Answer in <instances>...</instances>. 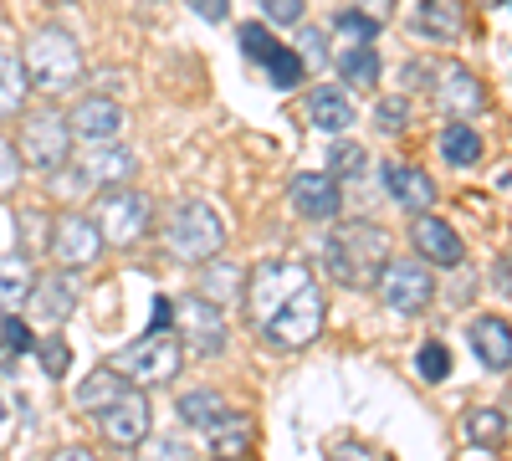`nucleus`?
<instances>
[{
	"label": "nucleus",
	"mask_w": 512,
	"mask_h": 461,
	"mask_svg": "<svg viewBox=\"0 0 512 461\" xmlns=\"http://www.w3.org/2000/svg\"><path fill=\"white\" fill-rule=\"evenodd\" d=\"M384 262H390V231L384 226L349 221V226H338L323 241V267H328L333 282H344V287H374Z\"/></svg>",
	"instance_id": "f257e3e1"
},
{
	"label": "nucleus",
	"mask_w": 512,
	"mask_h": 461,
	"mask_svg": "<svg viewBox=\"0 0 512 461\" xmlns=\"http://www.w3.org/2000/svg\"><path fill=\"white\" fill-rule=\"evenodd\" d=\"M21 77H26V88L67 93L72 82L82 77V47L72 41V31H62V26L31 31L26 47H21Z\"/></svg>",
	"instance_id": "f03ea898"
},
{
	"label": "nucleus",
	"mask_w": 512,
	"mask_h": 461,
	"mask_svg": "<svg viewBox=\"0 0 512 461\" xmlns=\"http://www.w3.org/2000/svg\"><path fill=\"white\" fill-rule=\"evenodd\" d=\"M180 364H185V349H180L175 333H144V339L123 344V349L108 359V369L118 374L123 385H134V390L169 385V380L180 374Z\"/></svg>",
	"instance_id": "7ed1b4c3"
},
{
	"label": "nucleus",
	"mask_w": 512,
	"mask_h": 461,
	"mask_svg": "<svg viewBox=\"0 0 512 461\" xmlns=\"http://www.w3.org/2000/svg\"><path fill=\"white\" fill-rule=\"evenodd\" d=\"M164 241H169V257H175V262L205 267V262H216V257H221L226 226H221V216L210 211L205 200H180V205H175V216H169Z\"/></svg>",
	"instance_id": "20e7f679"
},
{
	"label": "nucleus",
	"mask_w": 512,
	"mask_h": 461,
	"mask_svg": "<svg viewBox=\"0 0 512 461\" xmlns=\"http://www.w3.org/2000/svg\"><path fill=\"white\" fill-rule=\"evenodd\" d=\"M308 282H313L308 262H292V257H287V262H262V267H251V277H246V287H241V298H246V308H251L256 333H262V328L272 323V313L287 308Z\"/></svg>",
	"instance_id": "39448f33"
},
{
	"label": "nucleus",
	"mask_w": 512,
	"mask_h": 461,
	"mask_svg": "<svg viewBox=\"0 0 512 461\" xmlns=\"http://www.w3.org/2000/svg\"><path fill=\"white\" fill-rule=\"evenodd\" d=\"M21 164H31L36 175H62V164L72 159V129L67 118L52 113V108H36L21 118V149H16Z\"/></svg>",
	"instance_id": "423d86ee"
},
{
	"label": "nucleus",
	"mask_w": 512,
	"mask_h": 461,
	"mask_svg": "<svg viewBox=\"0 0 512 461\" xmlns=\"http://www.w3.org/2000/svg\"><path fill=\"white\" fill-rule=\"evenodd\" d=\"M323 323H328V298H323L318 282H308L287 308L272 313V323L262 328V339H267L272 349H308L318 333H323Z\"/></svg>",
	"instance_id": "0eeeda50"
},
{
	"label": "nucleus",
	"mask_w": 512,
	"mask_h": 461,
	"mask_svg": "<svg viewBox=\"0 0 512 461\" xmlns=\"http://www.w3.org/2000/svg\"><path fill=\"white\" fill-rule=\"evenodd\" d=\"M93 226H98L103 246H134V241H144V231H149V195L128 190V185L103 190Z\"/></svg>",
	"instance_id": "6e6552de"
},
{
	"label": "nucleus",
	"mask_w": 512,
	"mask_h": 461,
	"mask_svg": "<svg viewBox=\"0 0 512 461\" xmlns=\"http://www.w3.org/2000/svg\"><path fill=\"white\" fill-rule=\"evenodd\" d=\"M379 298H384V308L390 313H405V318H415V313H425L436 303V277H431V267L425 262H384V272H379Z\"/></svg>",
	"instance_id": "1a4fd4ad"
},
{
	"label": "nucleus",
	"mask_w": 512,
	"mask_h": 461,
	"mask_svg": "<svg viewBox=\"0 0 512 461\" xmlns=\"http://www.w3.org/2000/svg\"><path fill=\"white\" fill-rule=\"evenodd\" d=\"M169 333L180 339V349H190V354H200V359L226 349V318H221V308H216V303H205L200 292H190V298H180V303H175Z\"/></svg>",
	"instance_id": "9d476101"
},
{
	"label": "nucleus",
	"mask_w": 512,
	"mask_h": 461,
	"mask_svg": "<svg viewBox=\"0 0 512 461\" xmlns=\"http://www.w3.org/2000/svg\"><path fill=\"white\" fill-rule=\"evenodd\" d=\"M241 57L262 67V72H267V82H272V88H282V93H287V88H297V82L308 77V72H303V62H297V52H287L282 41L262 26V21L241 26Z\"/></svg>",
	"instance_id": "9b49d317"
},
{
	"label": "nucleus",
	"mask_w": 512,
	"mask_h": 461,
	"mask_svg": "<svg viewBox=\"0 0 512 461\" xmlns=\"http://www.w3.org/2000/svg\"><path fill=\"white\" fill-rule=\"evenodd\" d=\"M52 257L67 267V272H77V267H93L98 257H103V236H98V226H93V216H82V211H62L57 221H52Z\"/></svg>",
	"instance_id": "f8f14e48"
},
{
	"label": "nucleus",
	"mask_w": 512,
	"mask_h": 461,
	"mask_svg": "<svg viewBox=\"0 0 512 461\" xmlns=\"http://www.w3.org/2000/svg\"><path fill=\"white\" fill-rule=\"evenodd\" d=\"M431 93H436V108H441L451 123L477 118V113H482V103H487L482 82H477V72H472V67H461V62L436 67V77H431Z\"/></svg>",
	"instance_id": "ddd939ff"
},
{
	"label": "nucleus",
	"mask_w": 512,
	"mask_h": 461,
	"mask_svg": "<svg viewBox=\"0 0 512 461\" xmlns=\"http://www.w3.org/2000/svg\"><path fill=\"white\" fill-rule=\"evenodd\" d=\"M98 426H103V441L108 446H144L149 441V426H154V410L144 400V390H123L103 415H98Z\"/></svg>",
	"instance_id": "4468645a"
},
{
	"label": "nucleus",
	"mask_w": 512,
	"mask_h": 461,
	"mask_svg": "<svg viewBox=\"0 0 512 461\" xmlns=\"http://www.w3.org/2000/svg\"><path fill=\"white\" fill-rule=\"evenodd\" d=\"M410 246H415V262H436V267H461L466 262L461 236L441 216H415L410 221Z\"/></svg>",
	"instance_id": "2eb2a0df"
},
{
	"label": "nucleus",
	"mask_w": 512,
	"mask_h": 461,
	"mask_svg": "<svg viewBox=\"0 0 512 461\" xmlns=\"http://www.w3.org/2000/svg\"><path fill=\"white\" fill-rule=\"evenodd\" d=\"M26 308H31V323H67L72 308H77V282L72 272H52V277H36L31 292H26Z\"/></svg>",
	"instance_id": "dca6fc26"
},
{
	"label": "nucleus",
	"mask_w": 512,
	"mask_h": 461,
	"mask_svg": "<svg viewBox=\"0 0 512 461\" xmlns=\"http://www.w3.org/2000/svg\"><path fill=\"white\" fill-rule=\"evenodd\" d=\"M287 200L303 221H333L338 211H344V190H338V180H328V175H292Z\"/></svg>",
	"instance_id": "f3484780"
},
{
	"label": "nucleus",
	"mask_w": 512,
	"mask_h": 461,
	"mask_svg": "<svg viewBox=\"0 0 512 461\" xmlns=\"http://www.w3.org/2000/svg\"><path fill=\"white\" fill-rule=\"evenodd\" d=\"M384 185H390V200H400L405 211L431 216V205H436V180L425 175L420 164H405V159L384 164Z\"/></svg>",
	"instance_id": "a211bd4d"
},
{
	"label": "nucleus",
	"mask_w": 512,
	"mask_h": 461,
	"mask_svg": "<svg viewBox=\"0 0 512 461\" xmlns=\"http://www.w3.org/2000/svg\"><path fill=\"white\" fill-rule=\"evenodd\" d=\"M67 129H72V134H82V139H93V144H108V139L123 129V108H118L113 98L93 93V98H82V103L72 108Z\"/></svg>",
	"instance_id": "6ab92c4d"
},
{
	"label": "nucleus",
	"mask_w": 512,
	"mask_h": 461,
	"mask_svg": "<svg viewBox=\"0 0 512 461\" xmlns=\"http://www.w3.org/2000/svg\"><path fill=\"white\" fill-rule=\"evenodd\" d=\"M472 16H466V0H420L415 11V31L425 41H461Z\"/></svg>",
	"instance_id": "aec40b11"
},
{
	"label": "nucleus",
	"mask_w": 512,
	"mask_h": 461,
	"mask_svg": "<svg viewBox=\"0 0 512 461\" xmlns=\"http://www.w3.org/2000/svg\"><path fill=\"white\" fill-rule=\"evenodd\" d=\"M466 333H472V349H477V359L487 364V369H507L512 364V328H507V318H472L466 323Z\"/></svg>",
	"instance_id": "412c9836"
},
{
	"label": "nucleus",
	"mask_w": 512,
	"mask_h": 461,
	"mask_svg": "<svg viewBox=\"0 0 512 461\" xmlns=\"http://www.w3.org/2000/svg\"><path fill=\"white\" fill-rule=\"evenodd\" d=\"M308 118H313L318 134H344L359 113H354V98L344 88H328V82H323V88L308 93Z\"/></svg>",
	"instance_id": "4be33fe9"
},
{
	"label": "nucleus",
	"mask_w": 512,
	"mask_h": 461,
	"mask_svg": "<svg viewBox=\"0 0 512 461\" xmlns=\"http://www.w3.org/2000/svg\"><path fill=\"white\" fill-rule=\"evenodd\" d=\"M205 441H210V456H216V461H241L246 446H251V421L241 410H226L221 421L205 426Z\"/></svg>",
	"instance_id": "5701e85b"
},
{
	"label": "nucleus",
	"mask_w": 512,
	"mask_h": 461,
	"mask_svg": "<svg viewBox=\"0 0 512 461\" xmlns=\"http://www.w3.org/2000/svg\"><path fill=\"white\" fill-rule=\"evenodd\" d=\"M123 390H134V385H123V380H118V374H113L108 364H98V369L88 374V380L77 385L72 405H77V410H88V415H103V410H108V405H113Z\"/></svg>",
	"instance_id": "b1692460"
},
{
	"label": "nucleus",
	"mask_w": 512,
	"mask_h": 461,
	"mask_svg": "<svg viewBox=\"0 0 512 461\" xmlns=\"http://www.w3.org/2000/svg\"><path fill=\"white\" fill-rule=\"evenodd\" d=\"M134 170H139V159L128 154V149H103V154H93L88 164H82V180L88 185H128L134 180Z\"/></svg>",
	"instance_id": "393cba45"
},
{
	"label": "nucleus",
	"mask_w": 512,
	"mask_h": 461,
	"mask_svg": "<svg viewBox=\"0 0 512 461\" xmlns=\"http://www.w3.org/2000/svg\"><path fill=\"white\" fill-rule=\"evenodd\" d=\"M36 282V267L31 257H21V251H11V257H0V308H21L26 292Z\"/></svg>",
	"instance_id": "a878e982"
},
{
	"label": "nucleus",
	"mask_w": 512,
	"mask_h": 461,
	"mask_svg": "<svg viewBox=\"0 0 512 461\" xmlns=\"http://www.w3.org/2000/svg\"><path fill=\"white\" fill-rule=\"evenodd\" d=\"M466 436H472L477 451H497L507 441V415L497 405H477V410H466Z\"/></svg>",
	"instance_id": "bb28decb"
},
{
	"label": "nucleus",
	"mask_w": 512,
	"mask_h": 461,
	"mask_svg": "<svg viewBox=\"0 0 512 461\" xmlns=\"http://www.w3.org/2000/svg\"><path fill=\"white\" fill-rule=\"evenodd\" d=\"M441 154L456 164V170H472V164L482 159V134L472 129V123H446V134H441Z\"/></svg>",
	"instance_id": "cd10ccee"
},
{
	"label": "nucleus",
	"mask_w": 512,
	"mask_h": 461,
	"mask_svg": "<svg viewBox=\"0 0 512 461\" xmlns=\"http://www.w3.org/2000/svg\"><path fill=\"white\" fill-rule=\"evenodd\" d=\"M241 267H231V262H205V287H200V298L205 303H236L241 298Z\"/></svg>",
	"instance_id": "c85d7f7f"
},
{
	"label": "nucleus",
	"mask_w": 512,
	"mask_h": 461,
	"mask_svg": "<svg viewBox=\"0 0 512 461\" xmlns=\"http://www.w3.org/2000/svg\"><path fill=\"white\" fill-rule=\"evenodd\" d=\"M338 77L349 82V88H374L379 82V52L374 47H349V52H338Z\"/></svg>",
	"instance_id": "c756f323"
},
{
	"label": "nucleus",
	"mask_w": 512,
	"mask_h": 461,
	"mask_svg": "<svg viewBox=\"0 0 512 461\" xmlns=\"http://www.w3.org/2000/svg\"><path fill=\"white\" fill-rule=\"evenodd\" d=\"M226 415V400L216 395V390H190V395H180V421L185 426H210V421H221Z\"/></svg>",
	"instance_id": "7c9ffc66"
},
{
	"label": "nucleus",
	"mask_w": 512,
	"mask_h": 461,
	"mask_svg": "<svg viewBox=\"0 0 512 461\" xmlns=\"http://www.w3.org/2000/svg\"><path fill=\"white\" fill-rule=\"evenodd\" d=\"M26 103V77H21V62L11 52H0V118L21 113Z\"/></svg>",
	"instance_id": "2f4dec72"
},
{
	"label": "nucleus",
	"mask_w": 512,
	"mask_h": 461,
	"mask_svg": "<svg viewBox=\"0 0 512 461\" xmlns=\"http://www.w3.org/2000/svg\"><path fill=\"white\" fill-rule=\"evenodd\" d=\"M16 226H21V257H36V251L52 241V216L36 211V205H26V211L16 216Z\"/></svg>",
	"instance_id": "473e14b6"
},
{
	"label": "nucleus",
	"mask_w": 512,
	"mask_h": 461,
	"mask_svg": "<svg viewBox=\"0 0 512 461\" xmlns=\"http://www.w3.org/2000/svg\"><path fill=\"white\" fill-rule=\"evenodd\" d=\"M31 349H36L31 328H26L16 313L0 318V364H11V359H21V354H31Z\"/></svg>",
	"instance_id": "72a5a7b5"
},
{
	"label": "nucleus",
	"mask_w": 512,
	"mask_h": 461,
	"mask_svg": "<svg viewBox=\"0 0 512 461\" xmlns=\"http://www.w3.org/2000/svg\"><path fill=\"white\" fill-rule=\"evenodd\" d=\"M415 369H420V380H425V385H441L446 374H451V349H446L441 339H425L420 354H415Z\"/></svg>",
	"instance_id": "f704fd0d"
},
{
	"label": "nucleus",
	"mask_w": 512,
	"mask_h": 461,
	"mask_svg": "<svg viewBox=\"0 0 512 461\" xmlns=\"http://www.w3.org/2000/svg\"><path fill=\"white\" fill-rule=\"evenodd\" d=\"M297 62H303V72H308V67L323 72V67H328V31H318V26L297 31Z\"/></svg>",
	"instance_id": "c9c22d12"
},
{
	"label": "nucleus",
	"mask_w": 512,
	"mask_h": 461,
	"mask_svg": "<svg viewBox=\"0 0 512 461\" xmlns=\"http://www.w3.org/2000/svg\"><path fill=\"white\" fill-rule=\"evenodd\" d=\"M364 149L359 144H333L328 149V180H354V175H364Z\"/></svg>",
	"instance_id": "e433bc0d"
},
{
	"label": "nucleus",
	"mask_w": 512,
	"mask_h": 461,
	"mask_svg": "<svg viewBox=\"0 0 512 461\" xmlns=\"http://www.w3.org/2000/svg\"><path fill=\"white\" fill-rule=\"evenodd\" d=\"M36 359H41V369L52 374V380H67V364H72V349H67V339H36Z\"/></svg>",
	"instance_id": "4c0bfd02"
},
{
	"label": "nucleus",
	"mask_w": 512,
	"mask_h": 461,
	"mask_svg": "<svg viewBox=\"0 0 512 461\" xmlns=\"http://www.w3.org/2000/svg\"><path fill=\"white\" fill-rule=\"evenodd\" d=\"M374 123L384 134H405L410 129V98H379L374 103Z\"/></svg>",
	"instance_id": "58836bf2"
},
{
	"label": "nucleus",
	"mask_w": 512,
	"mask_h": 461,
	"mask_svg": "<svg viewBox=\"0 0 512 461\" xmlns=\"http://www.w3.org/2000/svg\"><path fill=\"white\" fill-rule=\"evenodd\" d=\"M333 31L338 36H354V47H374V36H379V26L369 16H359V11H338L333 16Z\"/></svg>",
	"instance_id": "ea45409f"
},
{
	"label": "nucleus",
	"mask_w": 512,
	"mask_h": 461,
	"mask_svg": "<svg viewBox=\"0 0 512 461\" xmlns=\"http://www.w3.org/2000/svg\"><path fill=\"white\" fill-rule=\"evenodd\" d=\"M139 461H195V451L175 436H154V441L139 446Z\"/></svg>",
	"instance_id": "a19ab883"
},
{
	"label": "nucleus",
	"mask_w": 512,
	"mask_h": 461,
	"mask_svg": "<svg viewBox=\"0 0 512 461\" xmlns=\"http://www.w3.org/2000/svg\"><path fill=\"white\" fill-rule=\"evenodd\" d=\"M262 11H267V21H277V26H297L308 16V0H262Z\"/></svg>",
	"instance_id": "79ce46f5"
},
{
	"label": "nucleus",
	"mask_w": 512,
	"mask_h": 461,
	"mask_svg": "<svg viewBox=\"0 0 512 461\" xmlns=\"http://www.w3.org/2000/svg\"><path fill=\"white\" fill-rule=\"evenodd\" d=\"M16 185H21V159L6 139H0V195H11Z\"/></svg>",
	"instance_id": "37998d69"
},
{
	"label": "nucleus",
	"mask_w": 512,
	"mask_h": 461,
	"mask_svg": "<svg viewBox=\"0 0 512 461\" xmlns=\"http://www.w3.org/2000/svg\"><path fill=\"white\" fill-rule=\"evenodd\" d=\"M328 461H374V446H364V441H333Z\"/></svg>",
	"instance_id": "c03bdc74"
},
{
	"label": "nucleus",
	"mask_w": 512,
	"mask_h": 461,
	"mask_svg": "<svg viewBox=\"0 0 512 461\" xmlns=\"http://www.w3.org/2000/svg\"><path fill=\"white\" fill-rule=\"evenodd\" d=\"M395 6H400V0H354L349 11H359V16H369L374 26H384V21L395 16Z\"/></svg>",
	"instance_id": "a18cd8bd"
},
{
	"label": "nucleus",
	"mask_w": 512,
	"mask_h": 461,
	"mask_svg": "<svg viewBox=\"0 0 512 461\" xmlns=\"http://www.w3.org/2000/svg\"><path fill=\"white\" fill-rule=\"evenodd\" d=\"M185 6L195 16H205V21H226L231 16V0H185Z\"/></svg>",
	"instance_id": "49530a36"
},
{
	"label": "nucleus",
	"mask_w": 512,
	"mask_h": 461,
	"mask_svg": "<svg viewBox=\"0 0 512 461\" xmlns=\"http://www.w3.org/2000/svg\"><path fill=\"white\" fill-rule=\"evenodd\" d=\"M169 318H175V303L154 298V328H149V333H169Z\"/></svg>",
	"instance_id": "de8ad7c7"
},
{
	"label": "nucleus",
	"mask_w": 512,
	"mask_h": 461,
	"mask_svg": "<svg viewBox=\"0 0 512 461\" xmlns=\"http://www.w3.org/2000/svg\"><path fill=\"white\" fill-rule=\"evenodd\" d=\"M52 461H98L88 446H62V451H52Z\"/></svg>",
	"instance_id": "09e8293b"
},
{
	"label": "nucleus",
	"mask_w": 512,
	"mask_h": 461,
	"mask_svg": "<svg viewBox=\"0 0 512 461\" xmlns=\"http://www.w3.org/2000/svg\"><path fill=\"white\" fill-rule=\"evenodd\" d=\"M0 421H6V400H0Z\"/></svg>",
	"instance_id": "8fccbe9b"
},
{
	"label": "nucleus",
	"mask_w": 512,
	"mask_h": 461,
	"mask_svg": "<svg viewBox=\"0 0 512 461\" xmlns=\"http://www.w3.org/2000/svg\"><path fill=\"white\" fill-rule=\"evenodd\" d=\"M52 6H67V0H52Z\"/></svg>",
	"instance_id": "3c124183"
}]
</instances>
